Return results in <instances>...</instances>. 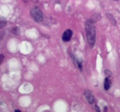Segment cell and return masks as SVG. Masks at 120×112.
<instances>
[{"label":"cell","mask_w":120,"mask_h":112,"mask_svg":"<svg viewBox=\"0 0 120 112\" xmlns=\"http://www.w3.org/2000/svg\"><path fill=\"white\" fill-rule=\"evenodd\" d=\"M85 30L86 32L88 43L91 47H93L96 43V29L94 21L89 19L85 22Z\"/></svg>","instance_id":"cell-1"},{"label":"cell","mask_w":120,"mask_h":112,"mask_svg":"<svg viewBox=\"0 0 120 112\" xmlns=\"http://www.w3.org/2000/svg\"><path fill=\"white\" fill-rule=\"evenodd\" d=\"M30 15L36 22H41L43 21V13L38 7H35L31 9Z\"/></svg>","instance_id":"cell-2"},{"label":"cell","mask_w":120,"mask_h":112,"mask_svg":"<svg viewBox=\"0 0 120 112\" xmlns=\"http://www.w3.org/2000/svg\"><path fill=\"white\" fill-rule=\"evenodd\" d=\"M73 35V32L70 29H68L65 30L62 35V40L63 42H67L71 40Z\"/></svg>","instance_id":"cell-3"},{"label":"cell","mask_w":120,"mask_h":112,"mask_svg":"<svg viewBox=\"0 0 120 112\" xmlns=\"http://www.w3.org/2000/svg\"><path fill=\"white\" fill-rule=\"evenodd\" d=\"M84 96L86 98L88 102L90 104L92 105L94 102V97L93 95V93L91 92V91H90V90H86L84 92Z\"/></svg>","instance_id":"cell-4"},{"label":"cell","mask_w":120,"mask_h":112,"mask_svg":"<svg viewBox=\"0 0 120 112\" xmlns=\"http://www.w3.org/2000/svg\"><path fill=\"white\" fill-rule=\"evenodd\" d=\"M111 86V82L110 80V79H109L108 77H106L105 78V80H104V87L105 90L108 91L109 90V89L110 88Z\"/></svg>","instance_id":"cell-5"},{"label":"cell","mask_w":120,"mask_h":112,"mask_svg":"<svg viewBox=\"0 0 120 112\" xmlns=\"http://www.w3.org/2000/svg\"><path fill=\"white\" fill-rule=\"evenodd\" d=\"M12 33L14 34L15 35H19L20 34V30L19 28L18 27H15V28H13L11 30Z\"/></svg>","instance_id":"cell-6"},{"label":"cell","mask_w":120,"mask_h":112,"mask_svg":"<svg viewBox=\"0 0 120 112\" xmlns=\"http://www.w3.org/2000/svg\"><path fill=\"white\" fill-rule=\"evenodd\" d=\"M6 23H7V21H6L5 19L4 18H0V28H2L5 26Z\"/></svg>","instance_id":"cell-7"},{"label":"cell","mask_w":120,"mask_h":112,"mask_svg":"<svg viewBox=\"0 0 120 112\" xmlns=\"http://www.w3.org/2000/svg\"><path fill=\"white\" fill-rule=\"evenodd\" d=\"M105 74L108 75L109 76H110L111 74H112L111 72V71H110L109 70H105Z\"/></svg>","instance_id":"cell-8"},{"label":"cell","mask_w":120,"mask_h":112,"mask_svg":"<svg viewBox=\"0 0 120 112\" xmlns=\"http://www.w3.org/2000/svg\"><path fill=\"white\" fill-rule=\"evenodd\" d=\"M4 59V56L3 54H0V64L2 63Z\"/></svg>","instance_id":"cell-9"},{"label":"cell","mask_w":120,"mask_h":112,"mask_svg":"<svg viewBox=\"0 0 120 112\" xmlns=\"http://www.w3.org/2000/svg\"><path fill=\"white\" fill-rule=\"evenodd\" d=\"M95 107H96V110H97V111H99V112H100V110L99 108H98V107L97 106V105H96V106H95Z\"/></svg>","instance_id":"cell-10"},{"label":"cell","mask_w":120,"mask_h":112,"mask_svg":"<svg viewBox=\"0 0 120 112\" xmlns=\"http://www.w3.org/2000/svg\"><path fill=\"white\" fill-rule=\"evenodd\" d=\"M15 112H21V110H15Z\"/></svg>","instance_id":"cell-11"},{"label":"cell","mask_w":120,"mask_h":112,"mask_svg":"<svg viewBox=\"0 0 120 112\" xmlns=\"http://www.w3.org/2000/svg\"><path fill=\"white\" fill-rule=\"evenodd\" d=\"M114 1H118V0H114Z\"/></svg>","instance_id":"cell-12"}]
</instances>
